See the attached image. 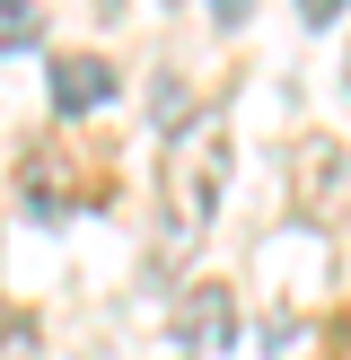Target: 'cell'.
<instances>
[{
	"mask_svg": "<svg viewBox=\"0 0 351 360\" xmlns=\"http://www.w3.org/2000/svg\"><path fill=\"white\" fill-rule=\"evenodd\" d=\"M27 343H35V334H27V326H9V334H0V360H18Z\"/></svg>",
	"mask_w": 351,
	"mask_h": 360,
	"instance_id": "5",
	"label": "cell"
},
{
	"mask_svg": "<svg viewBox=\"0 0 351 360\" xmlns=\"http://www.w3.org/2000/svg\"><path fill=\"white\" fill-rule=\"evenodd\" d=\"M105 97H114V70L97 53H62L53 62V115H97Z\"/></svg>",
	"mask_w": 351,
	"mask_h": 360,
	"instance_id": "3",
	"label": "cell"
},
{
	"mask_svg": "<svg viewBox=\"0 0 351 360\" xmlns=\"http://www.w3.org/2000/svg\"><path fill=\"white\" fill-rule=\"evenodd\" d=\"M176 343H193V352H228L237 343V308H228L220 281H202V290L176 308Z\"/></svg>",
	"mask_w": 351,
	"mask_h": 360,
	"instance_id": "2",
	"label": "cell"
},
{
	"mask_svg": "<svg viewBox=\"0 0 351 360\" xmlns=\"http://www.w3.org/2000/svg\"><path fill=\"white\" fill-rule=\"evenodd\" d=\"M220 185H228V115L202 105V115L176 132V150H167V246H176V255L211 229Z\"/></svg>",
	"mask_w": 351,
	"mask_h": 360,
	"instance_id": "1",
	"label": "cell"
},
{
	"mask_svg": "<svg viewBox=\"0 0 351 360\" xmlns=\"http://www.w3.org/2000/svg\"><path fill=\"white\" fill-rule=\"evenodd\" d=\"M27 44H44V9L35 0H0V53H27Z\"/></svg>",
	"mask_w": 351,
	"mask_h": 360,
	"instance_id": "4",
	"label": "cell"
}]
</instances>
